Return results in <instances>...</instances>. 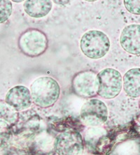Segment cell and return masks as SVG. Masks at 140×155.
I'll return each mask as SVG.
<instances>
[{
	"label": "cell",
	"mask_w": 140,
	"mask_h": 155,
	"mask_svg": "<svg viewBox=\"0 0 140 155\" xmlns=\"http://www.w3.org/2000/svg\"><path fill=\"white\" fill-rule=\"evenodd\" d=\"M5 102L18 112L27 110L32 104L30 90L22 85L13 87L6 93Z\"/></svg>",
	"instance_id": "obj_9"
},
{
	"label": "cell",
	"mask_w": 140,
	"mask_h": 155,
	"mask_svg": "<svg viewBox=\"0 0 140 155\" xmlns=\"http://www.w3.org/2000/svg\"><path fill=\"white\" fill-rule=\"evenodd\" d=\"M124 51L132 54H140V25L132 24L124 27L120 36Z\"/></svg>",
	"instance_id": "obj_10"
},
{
	"label": "cell",
	"mask_w": 140,
	"mask_h": 155,
	"mask_svg": "<svg viewBox=\"0 0 140 155\" xmlns=\"http://www.w3.org/2000/svg\"><path fill=\"white\" fill-rule=\"evenodd\" d=\"M54 3H56L58 5L60 6H65L68 4L72 0H53Z\"/></svg>",
	"instance_id": "obj_17"
},
{
	"label": "cell",
	"mask_w": 140,
	"mask_h": 155,
	"mask_svg": "<svg viewBox=\"0 0 140 155\" xmlns=\"http://www.w3.org/2000/svg\"><path fill=\"white\" fill-rule=\"evenodd\" d=\"M135 124H136L137 131L138 132L139 134H140V115L138 116V117L137 118V120H136V122H135Z\"/></svg>",
	"instance_id": "obj_18"
},
{
	"label": "cell",
	"mask_w": 140,
	"mask_h": 155,
	"mask_svg": "<svg viewBox=\"0 0 140 155\" xmlns=\"http://www.w3.org/2000/svg\"><path fill=\"white\" fill-rule=\"evenodd\" d=\"M72 85L76 94L83 98H93L97 94L99 87L97 74L92 71H80L73 78Z\"/></svg>",
	"instance_id": "obj_7"
},
{
	"label": "cell",
	"mask_w": 140,
	"mask_h": 155,
	"mask_svg": "<svg viewBox=\"0 0 140 155\" xmlns=\"http://www.w3.org/2000/svg\"><path fill=\"white\" fill-rule=\"evenodd\" d=\"M53 7L51 0H25V12L34 18H41L49 14Z\"/></svg>",
	"instance_id": "obj_11"
},
{
	"label": "cell",
	"mask_w": 140,
	"mask_h": 155,
	"mask_svg": "<svg viewBox=\"0 0 140 155\" xmlns=\"http://www.w3.org/2000/svg\"><path fill=\"white\" fill-rule=\"evenodd\" d=\"M80 118L88 127H99L108 119V108L104 102L91 99L83 104L80 110Z\"/></svg>",
	"instance_id": "obj_5"
},
{
	"label": "cell",
	"mask_w": 140,
	"mask_h": 155,
	"mask_svg": "<svg viewBox=\"0 0 140 155\" xmlns=\"http://www.w3.org/2000/svg\"><path fill=\"white\" fill-rule=\"evenodd\" d=\"M11 126L4 120H0V147L7 143L11 134Z\"/></svg>",
	"instance_id": "obj_15"
},
{
	"label": "cell",
	"mask_w": 140,
	"mask_h": 155,
	"mask_svg": "<svg viewBox=\"0 0 140 155\" xmlns=\"http://www.w3.org/2000/svg\"><path fill=\"white\" fill-rule=\"evenodd\" d=\"M84 145V137L77 131L60 134L54 141L55 150L58 155H81Z\"/></svg>",
	"instance_id": "obj_6"
},
{
	"label": "cell",
	"mask_w": 140,
	"mask_h": 155,
	"mask_svg": "<svg viewBox=\"0 0 140 155\" xmlns=\"http://www.w3.org/2000/svg\"><path fill=\"white\" fill-rule=\"evenodd\" d=\"M123 3L128 12L140 15V0H123Z\"/></svg>",
	"instance_id": "obj_16"
},
{
	"label": "cell",
	"mask_w": 140,
	"mask_h": 155,
	"mask_svg": "<svg viewBox=\"0 0 140 155\" xmlns=\"http://www.w3.org/2000/svg\"><path fill=\"white\" fill-rule=\"evenodd\" d=\"M11 1L15 2V3H20V2H22L25 1V0H11Z\"/></svg>",
	"instance_id": "obj_19"
},
{
	"label": "cell",
	"mask_w": 140,
	"mask_h": 155,
	"mask_svg": "<svg viewBox=\"0 0 140 155\" xmlns=\"http://www.w3.org/2000/svg\"><path fill=\"white\" fill-rule=\"evenodd\" d=\"M18 45L20 52L25 55L36 58L46 51L49 40L46 34L40 29L29 28L20 35Z\"/></svg>",
	"instance_id": "obj_3"
},
{
	"label": "cell",
	"mask_w": 140,
	"mask_h": 155,
	"mask_svg": "<svg viewBox=\"0 0 140 155\" xmlns=\"http://www.w3.org/2000/svg\"><path fill=\"white\" fill-rule=\"evenodd\" d=\"M139 108H140V99H139Z\"/></svg>",
	"instance_id": "obj_21"
},
{
	"label": "cell",
	"mask_w": 140,
	"mask_h": 155,
	"mask_svg": "<svg viewBox=\"0 0 140 155\" xmlns=\"http://www.w3.org/2000/svg\"><path fill=\"white\" fill-rule=\"evenodd\" d=\"M111 42L108 36L102 31L90 30L82 36L80 48L87 58L97 60L109 51Z\"/></svg>",
	"instance_id": "obj_2"
},
{
	"label": "cell",
	"mask_w": 140,
	"mask_h": 155,
	"mask_svg": "<svg viewBox=\"0 0 140 155\" xmlns=\"http://www.w3.org/2000/svg\"><path fill=\"white\" fill-rule=\"evenodd\" d=\"M97 94L105 99H111L120 94L123 88V77L121 73L114 69H104L97 74Z\"/></svg>",
	"instance_id": "obj_4"
},
{
	"label": "cell",
	"mask_w": 140,
	"mask_h": 155,
	"mask_svg": "<svg viewBox=\"0 0 140 155\" xmlns=\"http://www.w3.org/2000/svg\"><path fill=\"white\" fill-rule=\"evenodd\" d=\"M123 87L129 97H140V68H134L125 73L123 77Z\"/></svg>",
	"instance_id": "obj_12"
},
{
	"label": "cell",
	"mask_w": 140,
	"mask_h": 155,
	"mask_svg": "<svg viewBox=\"0 0 140 155\" xmlns=\"http://www.w3.org/2000/svg\"><path fill=\"white\" fill-rule=\"evenodd\" d=\"M84 144L89 151L97 154H104L110 149V141L104 129L90 127L86 129L84 136Z\"/></svg>",
	"instance_id": "obj_8"
},
{
	"label": "cell",
	"mask_w": 140,
	"mask_h": 155,
	"mask_svg": "<svg viewBox=\"0 0 140 155\" xmlns=\"http://www.w3.org/2000/svg\"><path fill=\"white\" fill-rule=\"evenodd\" d=\"M19 114L18 111L6 103L5 101H0V120L10 125H14L18 122Z\"/></svg>",
	"instance_id": "obj_13"
},
{
	"label": "cell",
	"mask_w": 140,
	"mask_h": 155,
	"mask_svg": "<svg viewBox=\"0 0 140 155\" xmlns=\"http://www.w3.org/2000/svg\"><path fill=\"white\" fill-rule=\"evenodd\" d=\"M30 93L34 104L41 108H49L59 99L60 87L53 78L39 77L30 85Z\"/></svg>",
	"instance_id": "obj_1"
},
{
	"label": "cell",
	"mask_w": 140,
	"mask_h": 155,
	"mask_svg": "<svg viewBox=\"0 0 140 155\" xmlns=\"http://www.w3.org/2000/svg\"><path fill=\"white\" fill-rule=\"evenodd\" d=\"M12 10L13 6L11 0H0V24L9 20Z\"/></svg>",
	"instance_id": "obj_14"
},
{
	"label": "cell",
	"mask_w": 140,
	"mask_h": 155,
	"mask_svg": "<svg viewBox=\"0 0 140 155\" xmlns=\"http://www.w3.org/2000/svg\"><path fill=\"white\" fill-rule=\"evenodd\" d=\"M85 1H87V2H93L97 1V0H85Z\"/></svg>",
	"instance_id": "obj_20"
}]
</instances>
